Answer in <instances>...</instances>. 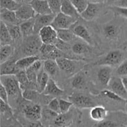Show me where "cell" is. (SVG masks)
<instances>
[{
  "label": "cell",
  "instance_id": "cell-1",
  "mask_svg": "<svg viewBox=\"0 0 127 127\" xmlns=\"http://www.w3.org/2000/svg\"><path fill=\"white\" fill-rule=\"evenodd\" d=\"M1 84L7 91L9 96L17 97L22 95V89L16 75H2L0 78Z\"/></svg>",
  "mask_w": 127,
  "mask_h": 127
},
{
  "label": "cell",
  "instance_id": "cell-2",
  "mask_svg": "<svg viewBox=\"0 0 127 127\" xmlns=\"http://www.w3.org/2000/svg\"><path fill=\"white\" fill-rule=\"evenodd\" d=\"M78 22V19L68 16L60 12L55 15L51 26L56 30L71 29L73 25Z\"/></svg>",
  "mask_w": 127,
  "mask_h": 127
},
{
  "label": "cell",
  "instance_id": "cell-3",
  "mask_svg": "<svg viewBox=\"0 0 127 127\" xmlns=\"http://www.w3.org/2000/svg\"><path fill=\"white\" fill-rule=\"evenodd\" d=\"M73 105L79 109H92L95 106L94 100L88 95L81 93H73L68 96Z\"/></svg>",
  "mask_w": 127,
  "mask_h": 127
},
{
  "label": "cell",
  "instance_id": "cell-4",
  "mask_svg": "<svg viewBox=\"0 0 127 127\" xmlns=\"http://www.w3.org/2000/svg\"><path fill=\"white\" fill-rule=\"evenodd\" d=\"M125 60V55L119 50H113L108 53L105 57L96 62V64L100 66H115L121 64Z\"/></svg>",
  "mask_w": 127,
  "mask_h": 127
},
{
  "label": "cell",
  "instance_id": "cell-5",
  "mask_svg": "<svg viewBox=\"0 0 127 127\" xmlns=\"http://www.w3.org/2000/svg\"><path fill=\"white\" fill-rule=\"evenodd\" d=\"M27 37L23 46L24 53L27 56L36 55V53L40 52V48L42 42L39 36L30 35Z\"/></svg>",
  "mask_w": 127,
  "mask_h": 127
},
{
  "label": "cell",
  "instance_id": "cell-6",
  "mask_svg": "<svg viewBox=\"0 0 127 127\" xmlns=\"http://www.w3.org/2000/svg\"><path fill=\"white\" fill-rule=\"evenodd\" d=\"M38 35L43 43L55 45L58 39L57 31L51 25L41 29L38 32Z\"/></svg>",
  "mask_w": 127,
  "mask_h": 127
},
{
  "label": "cell",
  "instance_id": "cell-7",
  "mask_svg": "<svg viewBox=\"0 0 127 127\" xmlns=\"http://www.w3.org/2000/svg\"><path fill=\"white\" fill-rule=\"evenodd\" d=\"M23 113L26 119L31 121H38L42 116V110L38 104H31L26 105L23 108Z\"/></svg>",
  "mask_w": 127,
  "mask_h": 127
},
{
  "label": "cell",
  "instance_id": "cell-8",
  "mask_svg": "<svg viewBox=\"0 0 127 127\" xmlns=\"http://www.w3.org/2000/svg\"><path fill=\"white\" fill-rule=\"evenodd\" d=\"M58 67L61 70L66 73H73L78 68L79 62L73 60L69 58L60 57L56 59Z\"/></svg>",
  "mask_w": 127,
  "mask_h": 127
},
{
  "label": "cell",
  "instance_id": "cell-9",
  "mask_svg": "<svg viewBox=\"0 0 127 127\" xmlns=\"http://www.w3.org/2000/svg\"><path fill=\"white\" fill-rule=\"evenodd\" d=\"M15 12L17 18L22 22L33 19L37 14L30 3L22 4Z\"/></svg>",
  "mask_w": 127,
  "mask_h": 127
},
{
  "label": "cell",
  "instance_id": "cell-10",
  "mask_svg": "<svg viewBox=\"0 0 127 127\" xmlns=\"http://www.w3.org/2000/svg\"><path fill=\"white\" fill-rule=\"evenodd\" d=\"M55 15L54 14H36L34 17V32L38 34L41 29L45 26L52 24Z\"/></svg>",
  "mask_w": 127,
  "mask_h": 127
},
{
  "label": "cell",
  "instance_id": "cell-11",
  "mask_svg": "<svg viewBox=\"0 0 127 127\" xmlns=\"http://www.w3.org/2000/svg\"><path fill=\"white\" fill-rule=\"evenodd\" d=\"M102 3L89 2L86 9L81 13L80 17L87 21H91L97 16L102 8Z\"/></svg>",
  "mask_w": 127,
  "mask_h": 127
},
{
  "label": "cell",
  "instance_id": "cell-12",
  "mask_svg": "<svg viewBox=\"0 0 127 127\" xmlns=\"http://www.w3.org/2000/svg\"><path fill=\"white\" fill-rule=\"evenodd\" d=\"M74 34L76 37L84 40L88 44L93 43V38L88 29L81 24H75L71 28Z\"/></svg>",
  "mask_w": 127,
  "mask_h": 127
},
{
  "label": "cell",
  "instance_id": "cell-13",
  "mask_svg": "<svg viewBox=\"0 0 127 127\" xmlns=\"http://www.w3.org/2000/svg\"><path fill=\"white\" fill-rule=\"evenodd\" d=\"M108 86L110 90L127 100V91L123 83L122 78H119V76L112 77Z\"/></svg>",
  "mask_w": 127,
  "mask_h": 127
},
{
  "label": "cell",
  "instance_id": "cell-14",
  "mask_svg": "<svg viewBox=\"0 0 127 127\" xmlns=\"http://www.w3.org/2000/svg\"><path fill=\"white\" fill-rule=\"evenodd\" d=\"M39 52L46 59L56 60L61 57L60 50L53 44L42 43Z\"/></svg>",
  "mask_w": 127,
  "mask_h": 127
},
{
  "label": "cell",
  "instance_id": "cell-15",
  "mask_svg": "<svg viewBox=\"0 0 127 127\" xmlns=\"http://www.w3.org/2000/svg\"><path fill=\"white\" fill-rule=\"evenodd\" d=\"M29 3L37 14H53L47 0H31Z\"/></svg>",
  "mask_w": 127,
  "mask_h": 127
},
{
  "label": "cell",
  "instance_id": "cell-16",
  "mask_svg": "<svg viewBox=\"0 0 127 127\" xmlns=\"http://www.w3.org/2000/svg\"><path fill=\"white\" fill-rule=\"evenodd\" d=\"M16 76L18 80L19 83L22 91L24 90H26V89L37 90V84L30 81L28 77H27L26 70H20L16 74Z\"/></svg>",
  "mask_w": 127,
  "mask_h": 127
},
{
  "label": "cell",
  "instance_id": "cell-17",
  "mask_svg": "<svg viewBox=\"0 0 127 127\" xmlns=\"http://www.w3.org/2000/svg\"><path fill=\"white\" fill-rule=\"evenodd\" d=\"M112 69L109 66H102L97 73V79L103 86H108L112 79Z\"/></svg>",
  "mask_w": 127,
  "mask_h": 127
},
{
  "label": "cell",
  "instance_id": "cell-18",
  "mask_svg": "<svg viewBox=\"0 0 127 127\" xmlns=\"http://www.w3.org/2000/svg\"><path fill=\"white\" fill-rule=\"evenodd\" d=\"M0 16L1 19V21H3L6 24L20 25L22 22V21L17 18L15 11H10L6 9H1Z\"/></svg>",
  "mask_w": 127,
  "mask_h": 127
},
{
  "label": "cell",
  "instance_id": "cell-19",
  "mask_svg": "<svg viewBox=\"0 0 127 127\" xmlns=\"http://www.w3.org/2000/svg\"><path fill=\"white\" fill-rule=\"evenodd\" d=\"M43 64V63H42V61L40 60H38L36 61L33 64H32L31 66L26 69L27 77L30 81L37 84V75L40 71L43 68V66H42Z\"/></svg>",
  "mask_w": 127,
  "mask_h": 127
},
{
  "label": "cell",
  "instance_id": "cell-20",
  "mask_svg": "<svg viewBox=\"0 0 127 127\" xmlns=\"http://www.w3.org/2000/svg\"><path fill=\"white\" fill-rule=\"evenodd\" d=\"M20 71L16 64V62L7 60L0 64V74L2 75H16Z\"/></svg>",
  "mask_w": 127,
  "mask_h": 127
},
{
  "label": "cell",
  "instance_id": "cell-21",
  "mask_svg": "<svg viewBox=\"0 0 127 127\" xmlns=\"http://www.w3.org/2000/svg\"><path fill=\"white\" fill-rule=\"evenodd\" d=\"M107 110L102 105H95L91 109L90 117L93 120L100 122L105 120L107 116Z\"/></svg>",
  "mask_w": 127,
  "mask_h": 127
},
{
  "label": "cell",
  "instance_id": "cell-22",
  "mask_svg": "<svg viewBox=\"0 0 127 127\" xmlns=\"http://www.w3.org/2000/svg\"><path fill=\"white\" fill-rule=\"evenodd\" d=\"M40 60L37 55H29L21 58L16 62V64L20 70H26L36 61Z\"/></svg>",
  "mask_w": 127,
  "mask_h": 127
},
{
  "label": "cell",
  "instance_id": "cell-23",
  "mask_svg": "<svg viewBox=\"0 0 127 127\" xmlns=\"http://www.w3.org/2000/svg\"><path fill=\"white\" fill-rule=\"evenodd\" d=\"M43 93L45 95H47L59 96L64 93V91L58 87V86L53 79L50 78L49 81Z\"/></svg>",
  "mask_w": 127,
  "mask_h": 127
},
{
  "label": "cell",
  "instance_id": "cell-24",
  "mask_svg": "<svg viewBox=\"0 0 127 127\" xmlns=\"http://www.w3.org/2000/svg\"><path fill=\"white\" fill-rule=\"evenodd\" d=\"M73 115L69 112L66 114H58L55 118L54 124L58 127H68L73 122Z\"/></svg>",
  "mask_w": 127,
  "mask_h": 127
},
{
  "label": "cell",
  "instance_id": "cell-25",
  "mask_svg": "<svg viewBox=\"0 0 127 127\" xmlns=\"http://www.w3.org/2000/svg\"><path fill=\"white\" fill-rule=\"evenodd\" d=\"M48 73H47L43 68L40 71L37 78V91L40 93H43L46 88L47 84L49 81L50 77Z\"/></svg>",
  "mask_w": 127,
  "mask_h": 127
},
{
  "label": "cell",
  "instance_id": "cell-26",
  "mask_svg": "<svg viewBox=\"0 0 127 127\" xmlns=\"http://www.w3.org/2000/svg\"><path fill=\"white\" fill-rule=\"evenodd\" d=\"M61 12L77 19L79 16H80L70 0H62Z\"/></svg>",
  "mask_w": 127,
  "mask_h": 127
},
{
  "label": "cell",
  "instance_id": "cell-27",
  "mask_svg": "<svg viewBox=\"0 0 127 127\" xmlns=\"http://www.w3.org/2000/svg\"><path fill=\"white\" fill-rule=\"evenodd\" d=\"M13 40L9 32L6 23L1 21L0 22V43L1 45L11 44Z\"/></svg>",
  "mask_w": 127,
  "mask_h": 127
},
{
  "label": "cell",
  "instance_id": "cell-28",
  "mask_svg": "<svg viewBox=\"0 0 127 127\" xmlns=\"http://www.w3.org/2000/svg\"><path fill=\"white\" fill-rule=\"evenodd\" d=\"M34 18L28 21H23L19 25L22 32V36L24 37H27L31 35L34 32Z\"/></svg>",
  "mask_w": 127,
  "mask_h": 127
},
{
  "label": "cell",
  "instance_id": "cell-29",
  "mask_svg": "<svg viewBox=\"0 0 127 127\" xmlns=\"http://www.w3.org/2000/svg\"><path fill=\"white\" fill-rule=\"evenodd\" d=\"M43 69L49 75L54 76L60 69L56 60L46 59L43 62Z\"/></svg>",
  "mask_w": 127,
  "mask_h": 127
},
{
  "label": "cell",
  "instance_id": "cell-30",
  "mask_svg": "<svg viewBox=\"0 0 127 127\" xmlns=\"http://www.w3.org/2000/svg\"><path fill=\"white\" fill-rule=\"evenodd\" d=\"M14 53V48L11 44L1 45L0 48V63H2L8 60Z\"/></svg>",
  "mask_w": 127,
  "mask_h": 127
},
{
  "label": "cell",
  "instance_id": "cell-31",
  "mask_svg": "<svg viewBox=\"0 0 127 127\" xmlns=\"http://www.w3.org/2000/svg\"><path fill=\"white\" fill-rule=\"evenodd\" d=\"M22 4L16 0H0L1 9H6L10 11H17Z\"/></svg>",
  "mask_w": 127,
  "mask_h": 127
},
{
  "label": "cell",
  "instance_id": "cell-32",
  "mask_svg": "<svg viewBox=\"0 0 127 127\" xmlns=\"http://www.w3.org/2000/svg\"><path fill=\"white\" fill-rule=\"evenodd\" d=\"M58 33V37L59 39L63 41L64 42L68 43L71 42L76 37L75 35L73 32V31L69 29H60L57 30Z\"/></svg>",
  "mask_w": 127,
  "mask_h": 127
},
{
  "label": "cell",
  "instance_id": "cell-33",
  "mask_svg": "<svg viewBox=\"0 0 127 127\" xmlns=\"http://www.w3.org/2000/svg\"><path fill=\"white\" fill-rule=\"evenodd\" d=\"M103 32L105 37L112 39L117 37L119 33V28L115 25L107 24L103 28Z\"/></svg>",
  "mask_w": 127,
  "mask_h": 127
},
{
  "label": "cell",
  "instance_id": "cell-34",
  "mask_svg": "<svg viewBox=\"0 0 127 127\" xmlns=\"http://www.w3.org/2000/svg\"><path fill=\"white\" fill-rule=\"evenodd\" d=\"M87 44H88L87 43L76 42L72 46V51L76 55H83L88 53L89 51V47Z\"/></svg>",
  "mask_w": 127,
  "mask_h": 127
},
{
  "label": "cell",
  "instance_id": "cell-35",
  "mask_svg": "<svg viewBox=\"0 0 127 127\" xmlns=\"http://www.w3.org/2000/svg\"><path fill=\"white\" fill-rule=\"evenodd\" d=\"M6 24L8 28L9 32L13 40L19 39L22 37V32H21L19 25L9 24Z\"/></svg>",
  "mask_w": 127,
  "mask_h": 127
},
{
  "label": "cell",
  "instance_id": "cell-36",
  "mask_svg": "<svg viewBox=\"0 0 127 127\" xmlns=\"http://www.w3.org/2000/svg\"><path fill=\"white\" fill-rule=\"evenodd\" d=\"M85 84L86 79L84 76L81 74H76L72 79L71 85L75 89H83L85 86Z\"/></svg>",
  "mask_w": 127,
  "mask_h": 127
},
{
  "label": "cell",
  "instance_id": "cell-37",
  "mask_svg": "<svg viewBox=\"0 0 127 127\" xmlns=\"http://www.w3.org/2000/svg\"><path fill=\"white\" fill-rule=\"evenodd\" d=\"M101 94L103 96L107 98H109L110 100H114V101L119 102H124L127 100L126 99L122 97L121 96L118 95L117 94L114 93V91H111L110 89H109H109H105L103 91H102Z\"/></svg>",
  "mask_w": 127,
  "mask_h": 127
},
{
  "label": "cell",
  "instance_id": "cell-38",
  "mask_svg": "<svg viewBox=\"0 0 127 127\" xmlns=\"http://www.w3.org/2000/svg\"><path fill=\"white\" fill-rule=\"evenodd\" d=\"M40 92L35 89H26L22 91V97L29 101H33L38 98Z\"/></svg>",
  "mask_w": 127,
  "mask_h": 127
},
{
  "label": "cell",
  "instance_id": "cell-39",
  "mask_svg": "<svg viewBox=\"0 0 127 127\" xmlns=\"http://www.w3.org/2000/svg\"><path fill=\"white\" fill-rule=\"evenodd\" d=\"M70 1L79 14L86 9L89 4V1L88 0H70Z\"/></svg>",
  "mask_w": 127,
  "mask_h": 127
},
{
  "label": "cell",
  "instance_id": "cell-40",
  "mask_svg": "<svg viewBox=\"0 0 127 127\" xmlns=\"http://www.w3.org/2000/svg\"><path fill=\"white\" fill-rule=\"evenodd\" d=\"M59 102L61 114H66L69 112L71 107L74 105L73 103L69 100H67L63 99H60Z\"/></svg>",
  "mask_w": 127,
  "mask_h": 127
},
{
  "label": "cell",
  "instance_id": "cell-41",
  "mask_svg": "<svg viewBox=\"0 0 127 127\" xmlns=\"http://www.w3.org/2000/svg\"><path fill=\"white\" fill-rule=\"evenodd\" d=\"M47 1L53 14H57L61 12L62 0H47Z\"/></svg>",
  "mask_w": 127,
  "mask_h": 127
},
{
  "label": "cell",
  "instance_id": "cell-42",
  "mask_svg": "<svg viewBox=\"0 0 127 127\" xmlns=\"http://www.w3.org/2000/svg\"><path fill=\"white\" fill-rule=\"evenodd\" d=\"M47 107H48V109L51 110L52 111L54 112L57 113L58 114H61L59 99H57V98H53V99H52L48 103Z\"/></svg>",
  "mask_w": 127,
  "mask_h": 127
},
{
  "label": "cell",
  "instance_id": "cell-43",
  "mask_svg": "<svg viewBox=\"0 0 127 127\" xmlns=\"http://www.w3.org/2000/svg\"><path fill=\"white\" fill-rule=\"evenodd\" d=\"M117 76L124 77L127 76V60H125L121 64H120L116 69Z\"/></svg>",
  "mask_w": 127,
  "mask_h": 127
},
{
  "label": "cell",
  "instance_id": "cell-44",
  "mask_svg": "<svg viewBox=\"0 0 127 127\" xmlns=\"http://www.w3.org/2000/svg\"><path fill=\"white\" fill-rule=\"evenodd\" d=\"M109 8L119 16L127 19V7H122L116 6H110Z\"/></svg>",
  "mask_w": 127,
  "mask_h": 127
},
{
  "label": "cell",
  "instance_id": "cell-45",
  "mask_svg": "<svg viewBox=\"0 0 127 127\" xmlns=\"http://www.w3.org/2000/svg\"><path fill=\"white\" fill-rule=\"evenodd\" d=\"M0 110L2 114H4V115L6 114H8L9 115L12 114V109L10 107L9 103L5 102L2 100H1V102H0Z\"/></svg>",
  "mask_w": 127,
  "mask_h": 127
},
{
  "label": "cell",
  "instance_id": "cell-46",
  "mask_svg": "<svg viewBox=\"0 0 127 127\" xmlns=\"http://www.w3.org/2000/svg\"><path fill=\"white\" fill-rule=\"evenodd\" d=\"M9 94L7 91L2 84H1L0 86V98L1 100H3L6 103H9Z\"/></svg>",
  "mask_w": 127,
  "mask_h": 127
},
{
  "label": "cell",
  "instance_id": "cell-47",
  "mask_svg": "<svg viewBox=\"0 0 127 127\" xmlns=\"http://www.w3.org/2000/svg\"><path fill=\"white\" fill-rule=\"evenodd\" d=\"M97 127H117V125L115 122L110 120L100 122Z\"/></svg>",
  "mask_w": 127,
  "mask_h": 127
},
{
  "label": "cell",
  "instance_id": "cell-48",
  "mask_svg": "<svg viewBox=\"0 0 127 127\" xmlns=\"http://www.w3.org/2000/svg\"><path fill=\"white\" fill-rule=\"evenodd\" d=\"M27 127H44L42 122L38 121H31L27 125Z\"/></svg>",
  "mask_w": 127,
  "mask_h": 127
},
{
  "label": "cell",
  "instance_id": "cell-49",
  "mask_svg": "<svg viewBox=\"0 0 127 127\" xmlns=\"http://www.w3.org/2000/svg\"><path fill=\"white\" fill-rule=\"evenodd\" d=\"M114 4L112 6H119L122 7H127V0H119L114 2Z\"/></svg>",
  "mask_w": 127,
  "mask_h": 127
},
{
  "label": "cell",
  "instance_id": "cell-50",
  "mask_svg": "<svg viewBox=\"0 0 127 127\" xmlns=\"http://www.w3.org/2000/svg\"><path fill=\"white\" fill-rule=\"evenodd\" d=\"M122 79L123 83H124V86H125V89H126V90L127 91V76H126L122 77Z\"/></svg>",
  "mask_w": 127,
  "mask_h": 127
},
{
  "label": "cell",
  "instance_id": "cell-51",
  "mask_svg": "<svg viewBox=\"0 0 127 127\" xmlns=\"http://www.w3.org/2000/svg\"><path fill=\"white\" fill-rule=\"evenodd\" d=\"M89 2H94V3H103L106 0H88Z\"/></svg>",
  "mask_w": 127,
  "mask_h": 127
},
{
  "label": "cell",
  "instance_id": "cell-52",
  "mask_svg": "<svg viewBox=\"0 0 127 127\" xmlns=\"http://www.w3.org/2000/svg\"><path fill=\"white\" fill-rule=\"evenodd\" d=\"M16 1H18V2H21L22 4H24V3H27V2H31V0H16Z\"/></svg>",
  "mask_w": 127,
  "mask_h": 127
},
{
  "label": "cell",
  "instance_id": "cell-53",
  "mask_svg": "<svg viewBox=\"0 0 127 127\" xmlns=\"http://www.w3.org/2000/svg\"><path fill=\"white\" fill-rule=\"evenodd\" d=\"M110 1H112V2H116V1H119V0H110Z\"/></svg>",
  "mask_w": 127,
  "mask_h": 127
},
{
  "label": "cell",
  "instance_id": "cell-54",
  "mask_svg": "<svg viewBox=\"0 0 127 127\" xmlns=\"http://www.w3.org/2000/svg\"><path fill=\"white\" fill-rule=\"evenodd\" d=\"M125 110H126V112L127 113V103L126 104V105H125Z\"/></svg>",
  "mask_w": 127,
  "mask_h": 127
},
{
  "label": "cell",
  "instance_id": "cell-55",
  "mask_svg": "<svg viewBox=\"0 0 127 127\" xmlns=\"http://www.w3.org/2000/svg\"><path fill=\"white\" fill-rule=\"evenodd\" d=\"M127 127V126H122V127Z\"/></svg>",
  "mask_w": 127,
  "mask_h": 127
},
{
  "label": "cell",
  "instance_id": "cell-56",
  "mask_svg": "<svg viewBox=\"0 0 127 127\" xmlns=\"http://www.w3.org/2000/svg\"></svg>",
  "mask_w": 127,
  "mask_h": 127
}]
</instances>
